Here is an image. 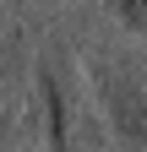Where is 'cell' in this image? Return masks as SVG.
Listing matches in <instances>:
<instances>
[{
  "label": "cell",
  "mask_w": 147,
  "mask_h": 152,
  "mask_svg": "<svg viewBox=\"0 0 147 152\" xmlns=\"http://www.w3.org/2000/svg\"><path fill=\"white\" fill-rule=\"evenodd\" d=\"M120 6H125V16H131L136 27H147V0H120Z\"/></svg>",
  "instance_id": "1"
}]
</instances>
